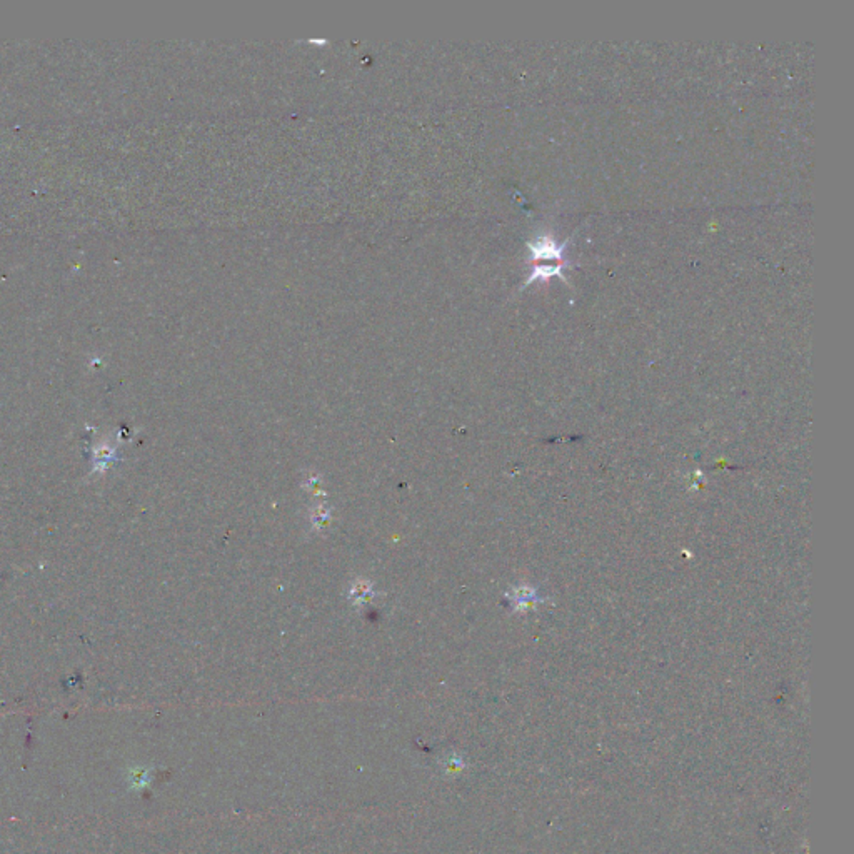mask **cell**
I'll use <instances>...</instances> for the list:
<instances>
[{"label": "cell", "instance_id": "4", "mask_svg": "<svg viewBox=\"0 0 854 854\" xmlns=\"http://www.w3.org/2000/svg\"><path fill=\"white\" fill-rule=\"evenodd\" d=\"M321 486H322V478L319 474H316V473L307 474V475H305L304 481H303V487H304L305 491L316 492V494H326V492L321 489Z\"/></svg>", "mask_w": 854, "mask_h": 854}, {"label": "cell", "instance_id": "2", "mask_svg": "<svg viewBox=\"0 0 854 854\" xmlns=\"http://www.w3.org/2000/svg\"><path fill=\"white\" fill-rule=\"evenodd\" d=\"M377 590L374 589V583L369 579H356L352 581L349 589H347V599L352 606L364 607L371 604L372 599L377 597Z\"/></svg>", "mask_w": 854, "mask_h": 854}, {"label": "cell", "instance_id": "1", "mask_svg": "<svg viewBox=\"0 0 854 854\" xmlns=\"http://www.w3.org/2000/svg\"><path fill=\"white\" fill-rule=\"evenodd\" d=\"M567 242L559 244L551 234H544L534 242H529L531 264H552V262H569L564 256Z\"/></svg>", "mask_w": 854, "mask_h": 854}, {"label": "cell", "instance_id": "3", "mask_svg": "<svg viewBox=\"0 0 854 854\" xmlns=\"http://www.w3.org/2000/svg\"><path fill=\"white\" fill-rule=\"evenodd\" d=\"M309 521H311V528L316 533H322L327 529V526L333 521V505L327 503H317L309 511Z\"/></svg>", "mask_w": 854, "mask_h": 854}]
</instances>
